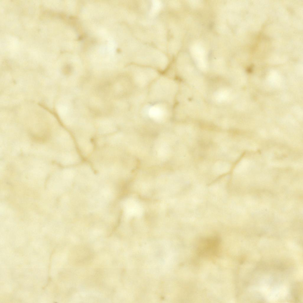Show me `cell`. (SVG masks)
I'll return each mask as SVG.
<instances>
[{
	"mask_svg": "<svg viewBox=\"0 0 303 303\" xmlns=\"http://www.w3.org/2000/svg\"><path fill=\"white\" fill-rule=\"evenodd\" d=\"M220 240L217 236L202 239L198 247V252L201 256L211 257L217 255L220 250Z\"/></svg>",
	"mask_w": 303,
	"mask_h": 303,
	"instance_id": "obj_1",
	"label": "cell"
},
{
	"mask_svg": "<svg viewBox=\"0 0 303 303\" xmlns=\"http://www.w3.org/2000/svg\"><path fill=\"white\" fill-rule=\"evenodd\" d=\"M149 112L151 117L156 119L163 117L166 114L165 108L159 105H156L152 107L150 109Z\"/></svg>",
	"mask_w": 303,
	"mask_h": 303,
	"instance_id": "obj_2",
	"label": "cell"
}]
</instances>
